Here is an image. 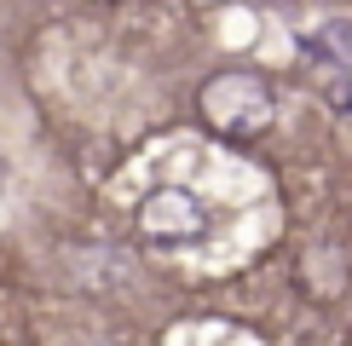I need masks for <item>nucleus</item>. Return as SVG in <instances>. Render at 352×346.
<instances>
[{
    "instance_id": "obj_1",
    "label": "nucleus",
    "mask_w": 352,
    "mask_h": 346,
    "mask_svg": "<svg viewBox=\"0 0 352 346\" xmlns=\"http://www.w3.org/2000/svg\"><path fill=\"white\" fill-rule=\"evenodd\" d=\"M197 110H202V122H208L219 139H237V144L260 139V133L277 122L272 81L254 76V69H219L214 81H202Z\"/></svg>"
},
{
    "instance_id": "obj_2",
    "label": "nucleus",
    "mask_w": 352,
    "mask_h": 346,
    "mask_svg": "<svg viewBox=\"0 0 352 346\" xmlns=\"http://www.w3.org/2000/svg\"><path fill=\"white\" fill-rule=\"evenodd\" d=\"M202 231H208V208L185 185H162V191H151L139 202V237L156 242V249H185Z\"/></svg>"
},
{
    "instance_id": "obj_3",
    "label": "nucleus",
    "mask_w": 352,
    "mask_h": 346,
    "mask_svg": "<svg viewBox=\"0 0 352 346\" xmlns=\"http://www.w3.org/2000/svg\"><path fill=\"white\" fill-rule=\"evenodd\" d=\"M306 64H312L318 93H324L335 110H352V64H335V58H306Z\"/></svg>"
},
{
    "instance_id": "obj_4",
    "label": "nucleus",
    "mask_w": 352,
    "mask_h": 346,
    "mask_svg": "<svg viewBox=\"0 0 352 346\" xmlns=\"http://www.w3.org/2000/svg\"><path fill=\"white\" fill-rule=\"evenodd\" d=\"M306 58H335V64H352V23H324L306 35Z\"/></svg>"
}]
</instances>
